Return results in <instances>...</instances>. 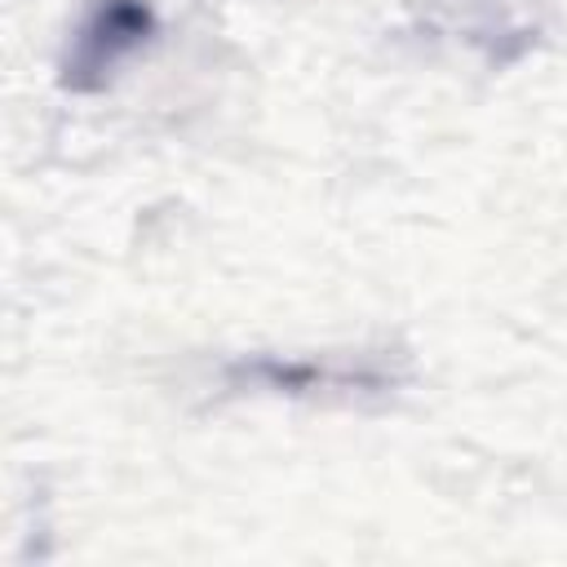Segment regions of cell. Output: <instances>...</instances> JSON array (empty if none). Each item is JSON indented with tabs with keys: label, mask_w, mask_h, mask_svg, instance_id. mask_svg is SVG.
<instances>
[{
	"label": "cell",
	"mask_w": 567,
	"mask_h": 567,
	"mask_svg": "<svg viewBox=\"0 0 567 567\" xmlns=\"http://www.w3.org/2000/svg\"><path fill=\"white\" fill-rule=\"evenodd\" d=\"M155 35V13L146 0H93L84 22L75 27L62 62L58 84L66 93H97L115 75V66L137 53Z\"/></svg>",
	"instance_id": "1"
}]
</instances>
